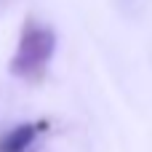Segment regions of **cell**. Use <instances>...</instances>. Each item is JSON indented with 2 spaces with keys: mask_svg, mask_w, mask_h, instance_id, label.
Listing matches in <instances>:
<instances>
[{
  "mask_svg": "<svg viewBox=\"0 0 152 152\" xmlns=\"http://www.w3.org/2000/svg\"><path fill=\"white\" fill-rule=\"evenodd\" d=\"M43 128H45V123H21V126L11 128L0 139V152H27Z\"/></svg>",
  "mask_w": 152,
  "mask_h": 152,
  "instance_id": "2",
  "label": "cell"
},
{
  "mask_svg": "<svg viewBox=\"0 0 152 152\" xmlns=\"http://www.w3.org/2000/svg\"><path fill=\"white\" fill-rule=\"evenodd\" d=\"M53 51H56V32L51 27L35 21L32 16H27L21 24L16 53L11 56L8 72L27 83H43L45 69L53 59Z\"/></svg>",
  "mask_w": 152,
  "mask_h": 152,
  "instance_id": "1",
  "label": "cell"
}]
</instances>
